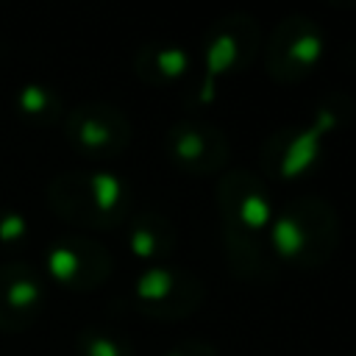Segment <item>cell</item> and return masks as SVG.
Returning a JSON list of instances; mask_svg holds the SVG:
<instances>
[{"label": "cell", "instance_id": "2", "mask_svg": "<svg viewBox=\"0 0 356 356\" xmlns=\"http://www.w3.org/2000/svg\"><path fill=\"white\" fill-rule=\"evenodd\" d=\"M50 209L86 228H114L128 217V189L108 172H64L47 186Z\"/></svg>", "mask_w": 356, "mask_h": 356}, {"label": "cell", "instance_id": "10", "mask_svg": "<svg viewBox=\"0 0 356 356\" xmlns=\"http://www.w3.org/2000/svg\"><path fill=\"white\" fill-rule=\"evenodd\" d=\"M217 197H220L222 222L245 228L250 234H267L273 222V206L267 186L256 175L245 170H234L222 175L217 186Z\"/></svg>", "mask_w": 356, "mask_h": 356}, {"label": "cell", "instance_id": "1", "mask_svg": "<svg viewBox=\"0 0 356 356\" xmlns=\"http://www.w3.org/2000/svg\"><path fill=\"white\" fill-rule=\"evenodd\" d=\"M267 242L275 259H286L298 267H323L339 242L337 211L323 197H295L273 217Z\"/></svg>", "mask_w": 356, "mask_h": 356}, {"label": "cell", "instance_id": "18", "mask_svg": "<svg viewBox=\"0 0 356 356\" xmlns=\"http://www.w3.org/2000/svg\"><path fill=\"white\" fill-rule=\"evenodd\" d=\"M164 356H217V350H214L211 345L200 342V339H186V342L175 345V348H172L170 353H164Z\"/></svg>", "mask_w": 356, "mask_h": 356}, {"label": "cell", "instance_id": "14", "mask_svg": "<svg viewBox=\"0 0 356 356\" xmlns=\"http://www.w3.org/2000/svg\"><path fill=\"white\" fill-rule=\"evenodd\" d=\"M186 67H189V56L175 44H145L134 58L136 75L150 86H164L181 78Z\"/></svg>", "mask_w": 356, "mask_h": 356}, {"label": "cell", "instance_id": "13", "mask_svg": "<svg viewBox=\"0 0 356 356\" xmlns=\"http://www.w3.org/2000/svg\"><path fill=\"white\" fill-rule=\"evenodd\" d=\"M175 239H178L175 225L156 211L136 214L128 222V245L139 259L156 261V259L170 256L175 248Z\"/></svg>", "mask_w": 356, "mask_h": 356}, {"label": "cell", "instance_id": "4", "mask_svg": "<svg viewBox=\"0 0 356 356\" xmlns=\"http://www.w3.org/2000/svg\"><path fill=\"white\" fill-rule=\"evenodd\" d=\"M134 300L142 314L159 320H178L197 309V303L203 300V284L195 273L184 267L153 264L139 273L134 284Z\"/></svg>", "mask_w": 356, "mask_h": 356}, {"label": "cell", "instance_id": "12", "mask_svg": "<svg viewBox=\"0 0 356 356\" xmlns=\"http://www.w3.org/2000/svg\"><path fill=\"white\" fill-rule=\"evenodd\" d=\"M222 239H225V256L228 267L242 281H267L273 278L278 259L261 234H250L245 228L222 222Z\"/></svg>", "mask_w": 356, "mask_h": 356}, {"label": "cell", "instance_id": "16", "mask_svg": "<svg viewBox=\"0 0 356 356\" xmlns=\"http://www.w3.org/2000/svg\"><path fill=\"white\" fill-rule=\"evenodd\" d=\"M78 350L81 356H131L128 345L108 334V331H81L78 334Z\"/></svg>", "mask_w": 356, "mask_h": 356}, {"label": "cell", "instance_id": "9", "mask_svg": "<svg viewBox=\"0 0 356 356\" xmlns=\"http://www.w3.org/2000/svg\"><path fill=\"white\" fill-rule=\"evenodd\" d=\"M44 306L42 275L22 261L0 264V331L19 334L31 328Z\"/></svg>", "mask_w": 356, "mask_h": 356}, {"label": "cell", "instance_id": "3", "mask_svg": "<svg viewBox=\"0 0 356 356\" xmlns=\"http://www.w3.org/2000/svg\"><path fill=\"white\" fill-rule=\"evenodd\" d=\"M320 53L323 33L317 22L292 14L270 31L264 47V70L275 83H298L317 67Z\"/></svg>", "mask_w": 356, "mask_h": 356}, {"label": "cell", "instance_id": "11", "mask_svg": "<svg viewBox=\"0 0 356 356\" xmlns=\"http://www.w3.org/2000/svg\"><path fill=\"white\" fill-rule=\"evenodd\" d=\"M320 128H289L264 145V170L278 181L303 175L320 156Z\"/></svg>", "mask_w": 356, "mask_h": 356}, {"label": "cell", "instance_id": "7", "mask_svg": "<svg viewBox=\"0 0 356 356\" xmlns=\"http://www.w3.org/2000/svg\"><path fill=\"white\" fill-rule=\"evenodd\" d=\"M259 47H261L259 22L248 14H228L206 31L200 56L209 75H231L248 70Z\"/></svg>", "mask_w": 356, "mask_h": 356}, {"label": "cell", "instance_id": "5", "mask_svg": "<svg viewBox=\"0 0 356 356\" xmlns=\"http://www.w3.org/2000/svg\"><path fill=\"white\" fill-rule=\"evenodd\" d=\"M64 136L86 159H114L131 142V122L117 106L83 103L67 114Z\"/></svg>", "mask_w": 356, "mask_h": 356}, {"label": "cell", "instance_id": "6", "mask_svg": "<svg viewBox=\"0 0 356 356\" xmlns=\"http://www.w3.org/2000/svg\"><path fill=\"white\" fill-rule=\"evenodd\" d=\"M47 273L72 292H92L111 275V253L89 236H61L47 248Z\"/></svg>", "mask_w": 356, "mask_h": 356}, {"label": "cell", "instance_id": "8", "mask_svg": "<svg viewBox=\"0 0 356 356\" xmlns=\"http://www.w3.org/2000/svg\"><path fill=\"white\" fill-rule=\"evenodd\" d=\"M167 156L175 167L192 175H214L228 161V139L220 128L197 120L175 122L164 139Z\"/></svg>", "mask_w": 356, "mask_h": 356}, {"label": "cell", "instance_id": "15", "mask_svg": "<svg viewBox=\"0 0 356 356\" xmlns=\"http://www.w3.org/2000/svg\"><path fill=\"white\" fill-rule=\"evenodd\" d=\"M17 114L33 125H50L61 114V103L47 86L28 83L17 92Z\"/></svg>", "mask_w": 356, "mask_h": 356}, {"label": "cell", "instance_id": "17", "mask_svg": "<svg viewBox=\"0 0 356 356\" xmlns=\"http://www.w3.org/2000/svg\"><path fill=\"white\" fill-rule=\"evenodd\" d=\"M28 236V222L17 209H0V248H17Z\"/></svg>", "mask_w": 356, "mask_h": 356}]
</instances>
